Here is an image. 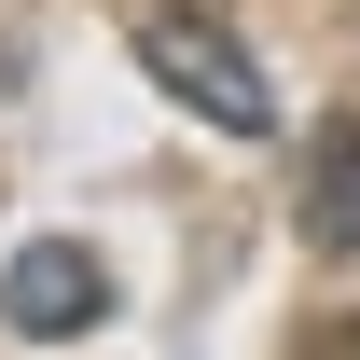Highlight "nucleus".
I'll return each mask as SVG.
<instances>
[{"label": "nucleus", "mask_w": 360, "mask_h": 360, "mask_svg": "<svg viewBox=\"0 0 360 360\" xmlns=\"http://www.w3.org/2000/svg\"><path fill=\"white\" fill-rule=\"evenodd\" d=\"M139 70L194 111V125H222V139H264L277 125V84H264V56L236 42L222 14H194V0H153L139 14Z\"/></svg>", "instance_id": "nucleus-1"}, {"label": "nucleus", "mask_w": 360, "mask_h": 360, "mask_svg": "<svg viewBox=\"0 0 360 360\" xmlns=\"http://www.w3.org/2000/svg\"><path fill=\"white\" fill-rule=\"evenodd\" d=\"M0 319H14V333H97V319H111V264H97L84 236H28V250H14V264H0Z\"/></svg>", "instance_id": "nucleus-2"}, {"label": "nucleus", "mask_w": 360, "mask_h": 360, "mask_svg": "<svg viewBox=\"0 0 360 360\" xmlns=\"http://www.w3.org/2000/svg\"><path fill=\"white\" fill-rule=\"evenodd\" d=\"M305 236H319V250H360V125L319 139V167H305Z\"/></svg>", "instance_id": "nucleus-3"}, {"label": "nucleus", "mask_w": 360, "mask_h": 360, "mask_svg": "<svg viewBox=\"0 0 360 360\" xmlns=\"http://www.w3.org/2000/svg\"><path fill=\"white\" fill-rule=\"evenodd\" d=\"M305 360H360V333H319V347H305Z\"/></svg>", "instance_id": "nucleus-4"}]
</instances>
